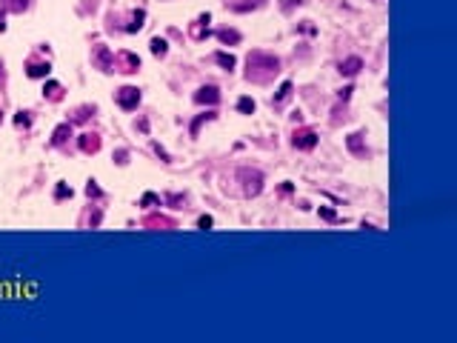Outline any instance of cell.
Instances as JSON below:
<instances>
[{
    "label": "cell",
    "instance_id": "cell-2",
    "mask_svg": "<svg viewBox=\"0 0 457 343\" xmlns=\"http://www.w3.org/2000/svg\"><path fill=\"white\" fill-rule=\"evenodd\" d=\"M237 177L243 180V195H249V198H254V195H260L263 189V175L257 172V169H249L243 166L240 172H237Z\"/></svg>",
    "mask_w": 457,
    "mask_h": 343
},
{
    "label": "cell",
    "instance_id": "cell-5",
    "mask_svg": "<svg viewBox=\"0 0 457 343\" xmlns=\"http://www.w3.org/2000/svg\"><path fill=\"white\" fill-rule=\"evenodd\" d=\"M95 63H97V69H103V72H111V69H115V55L109 52V46H97L95 49Z\"/></svg>",
    "mask_w": 457,
    "mask_h": 343
},
{
    "label": "cell",
    "instance_id": "cell-23",
    "mask_svg": "<svg viewBox=\"0 0 457 343\" xmlns=\"http://www.w3.org/2000/svg\"><path fill=\"white\" fill-rule=\"evenodd\" d=\"M212 118H214L212 112H209V115H200V118H197L195 123H192V135H197V129H200V123H203V120H212Z\"/></svg>",
    "mask_w": 457,
    "mask_h": 343
},
{
    "label": "cell",
    "instance_id": "cell-24",
    "mask_svg": "<svg viewBox=\"0 0 457 343\" xmlns=\"http://www.w3.org/2000/svg\"><path fill=\"white\" fill-rule=\"evenodd\" d=\"M86 195H89V198H100V189H97V183H95V180H92V183L86 186Z\"/></svg>",
    "mask_w": 457,
    "mask_h": 343
},
{
    "label": "cell",
    "instance_id": "cell-12",
    "mask_svg": "<svg viewBox=\"0 0 457 343\" xmlns=\"http://www.w3.org/2000/svg\"><path fill=\"white\" fill-rule=\"evenodd\" d=\"M206 23H209V15H203L195 26H192V37H203V34H209V26Z\"/></svg>",
    "mask_w": 457,
    "mask_h": 343
},
{
    "label": "cell",
    "instance_id": "cell-3",
    "mask_svg": "<svg viewBox=\"0 0 457 343\" xmlns=\"http://www.w3.org/2000/svg\"><path fill=\"white\" fill-rule=\"evenodd\" d=\"M115 69H118V72L132 74V72L140 69V57L132 55V52H120V55H115Z\"/></svg>",
    "mask_w": 457,
    "mask_h": 343
},
{
    "label": "cell",
    "instance_id": "cell-27",
    "mask_svg": "<svg viewBox=\"0 0 457 343\" xmlns=\"http://www.w3.org/2000/svg\"><path fill=\"white\" fill-rule=\"evenodd\" d=\"M209 226H212V217L203 215V217H200V229H209Z\"/></svg>",
    "mask_w": 457,
    "mask_h": 343
},
{
    "label": "cell",
    "instance_id": "cell-13",
    "mask_svg": "<svg viewBox=\"0 0 457 343\" xmlns=\"http://www.w3.org/2000/svg\"><path fill=\"white\" fill-rule=\"evenodd\" d=\"M143 20H146V12H140V9H137V12H132V20H129L126 32H137V29L143 26Z\"/></svg>",
    "mask_w": 457,
    "mask_h": 343
},
{
    "label": "cell",
    "instance_id": "cell-20",
    "mask_svg": "<svg viewBox=\"0 0 457 343\" xmlns=\"http://www.w3.org/2000/svg\"><path fill=\"white\" fill-rule=\"evenodd\" d=\"M360 137H363V135H352V137H349V149H352V152H357V155L366 152V149L360 146Z\"/></svg>",
    "mask_w": 457,
    "mask_h": 343
},
{
    "label": "cell",
    "instance_id": "cell-14",
    "mask_svg": "<svg viewBox=\"0 0 457 343\" xmlns=\"http://www.w3.org/2000/svg\"><path fill=\"white\" fill-rule=\"evenodd\" d=\"M143 226H166V229H172V220H169V217H160V215H151V217H146V220H143Z\"/></svg>",
    "mask_w": 457,
    "mask_h": 343
},
{
    "label": "cell",
    "instance_id": "cell-22",
    "mask_svg": "<svg viewBox=\"0 0 457 343\" xmlns=\"http://www.w3.org/2000/svg\"><path fill=\"white\" fill-rule=\"evenodd\" d=\"M289 95H292V83H283V86H280V92H277V97H275V100L280 103V100H286Z\"/></svg>",
    "mask_w": 457,
    "mask_h": 343
},
{
    "label": "cell",
    "instance_id": "cell-9",
    "mask_svg": "<svg viewBox=\"0 0 457 343\" xmlns=\"http://www.w3.org/2000/svg\"><path fill=\"white\" fill-rule=\"evenodd\" d=\"M49 69H52V66H49L46 60H29V69H26V72H29V78H46Z\"/></svg>",
    "mask_w": 457,
    "mask_h": 343
},
{
    "label": "cell",
    "instance_id": "cell-18",
    "mask_svg": "<svg viewBox=\"0 0 457 343\" xmlns=\"http://www.w3.org/2000/svg\"><path fill=\"white\" fill-rule=\"evenodd\" d=\"M46 95H49V100H60V97H63V86H60V83H49Z\"/></svg>",
    "mask_w": 457,
    "mask_h": 343
},
{
    "label": "cell",
    "instance_id": "cell-15",
    "mask_svg": "<svg viewBox=\"0 0 457 343\" xmlns=\"http://www.w3.org/2000/svg\"><path fill=\"white\" fill-rule=\"evenodd\" d=\"M0 3H3L6 12H23V9L29 6V0H0Z\"/></svg>",
    "mask_w": 457,
    "mask_h": 343
},
{
    "label": "cell",
    "instance_id": "cell-6",
    "mask_svg": "<svg viewBox=\"0 0 457 343\" xmlns=\"http://www.w3.org/2000/svg\"><path fill=\"white\" fill-rule=\"evenodd\" d=\"M315 143H317V135L312 132V129H300V132H294V146H297V149H312Z\"/></svg>",
    "mask_w": 457,
    "mask_h": 343
},
{
    "label": "cell",
    "instance_id": "cell-8",
    "mask_svg": "<svg viewBox=\"0 0 457 343\" xmlns=\"http://www.w3.org/2000/svg\"><path fill=\"white\" fill-rule=\"evenodd\" d=\"M80 149H83V152H97V149H100V137H97L95 132L80 135Z\"/></svg>",
    "mask_w": 457,
    "mask_h": 343
},
{
    "label": "cell",
    "instance_id": "cell-10",
    "mask_svg": "<svg viewBox=\"0 0 457 343\" xmlns=\"http://www.w3.org/2000/svg\"><path fill=\"white\" fill-rule=\"evenodd\" d=\"M69 137H71V126H69V123H63V126H57V129H55V135H52V143H55V146H63Z\"/></svg>",
    "mask_w": 457,
    "mask_h": 343
},
{
    "label": "cell",
    "instance_id": "cell-1",
    "mask_svg": "<svg viewBox=\"0 0 457 343\" xmlns=\"http://www.w3.org/2000/svg\"><path fill=\"white\" fill-rule=\"evenodd\" d=\"M246 66H249V72H246L249 80H257V83L275 78V74L280 72V60H277L275 55H266V52H252L249 60H246Z\"/></svg>",
    "mask_w": 457,
    "mask_h": 343
},
{
    "label": "cell",
    "instance_id": "cell-28",
    "mask_svg": "<svg viewBox=\"0 0 457 343\" xmlns=\"http://www.w3.org/2000/svg\"><path fill=\"white\" fill-rule=\"evenodd\" d=\"M3 78H6V72H3V63H0V83H3Z\"/></svg>",
    "mask_w": 457,
    "mask_h": 343
},
{
    "label": "cell",
    "instance_id": "cell-25",
    "mask_svg": "<svg viewBox=\"0 0 457 343\" xmlns=\"http://www.w3.org/2000/svg\"><path fill=\"white\" fill-rule=\"evenodd\" d=\"M29 123H32L29 112H20V115H17V126H29Z\"/></svg>",
    "mask_w": 457,
    "mask_h": 343
},
{
    "label": "cell",
    "instance_id": "cell-21",
    "mask_svg": "<svg viewBox=\"0 0 457 343\" xmlns=\"http://www.w3.org/2000/svg\"><path fill=\"white\" fill-rule=\"evenodd\" d=\"M237 109H240V112H254V100H252V97H240Z\"/></svg>",
    "mask_w": 457,
    "mask_h": 343
},
{
    "label": "cell",
    "instance_id": "cell-16",
    "mask_svg": "<svg viewBox=\"0 0 457 343\" xmlns=\"http://www.w3.org/2000/svg\"><path fill=\"white\" fill-rule=\"evenodd\" d=\"M166 52H169V43H166L163 37H155L151 40V55H158V57H163Z\"/></svg>",
    "mask_w": 457,
    "mask_h": 343
},
{
    "label": "cell",
    "instance_id": "cell-29",
    "mask_svg": "<svg viewBox=\"0 0 457 343\" xmlns=\"http://www.w3.org/2000/svg\"><path fill=\"white\" fill-rule=\"evenodd\" d=\"M3 29H6V23H3V15H0V32H3Z\"/></svg>",
    "mask_w": 457,
    "mask_h": 343
},
{
    "label": "cell",
    "instance_id": "cell-11",
    "mask_svg": "<svg viewBox=\"0 0 457 343\" xmlns=\"http://www.w3.org/2000/svg\"><path fill=\"white\" fill-rule=\"evenodd\" d=\"M360 66H363V60H360V57H349V60H343V63H340V72L352 78V74H357V72H360Z\"/></svg>",
    "mask_w": 457,
    "mask_h": 343
},
{
    "label": "cell",
    "instance_id": "cell-17",
    "mask_svg": "<svg viewBox=\"0 0 457 343\" xmlns=\"http://www.w3.org/2000/svg\"><path fill=\"white\" fill-rule=\"evenodd\" d=\"M217 37H220L223 43H237V40H240V32H235V29H220Z\"/></svg>",
    "mask_w": 457,
    "mask_h": 343
},
{
    "label": "cell",
    "instance_id": "cell-19",
    "mask_svg": "<svg viewBox=\"0 0 457 343\" xmlns=\"http://www.w3.org/2000/svg\"><path fill=\"white\" fill-rule=\"evenodd\" d=\"M214 60H217L220 66H226V69H232V66H235V57L226 55V52H217V55H214Z\"/></svg>",
    "mask_w": 457,
    "mask_h": 343
},
{
    "label": "cell",
    "instance_id": "cell-4",
    "mask_svg": "<svg viewBox=\"0 0 457 343\" xmlns=\"http://www.w3.org/2000/svg\"><path fill=\"white\" fill-rule=\"evenodd\" d=\"M118 103L123 106V109H137V103H140V92H137L134 86L118 89Z\"/></svg>",
    "mask_w": 457,
    "mask_h": 343
},
{
    "label": "cell",
    "instance_id": "cell-26",
    "mask_svg": "<svg viewBox=\"0 0 457 343\" xmlns=\"http://www.w3.org/2000/svg\"><path fill=\"white\" fill-rule=\"evenodd\" d=\"M66 195L71 198V189H69V186H57V198H66Z\"/></svg>",
    "mask_w": 457,
    "mask_h": 343
},
{
    "label": "cell",
    "instance_id": "cell-7",
    "mask_svg": "<svg viewBox=\"0 0 457 343\" xmlns=\"http://www.w3.org/2000/svg\"><path fill=\"white\" fill-rule=\"evenodd\" d=\"M195 100L197 103H217L220 100V92L214 86H200L197 89V95H195Z\"/></svg>",
    "mask_w": 457,
    "mask_h": 343
}]
</instances>
